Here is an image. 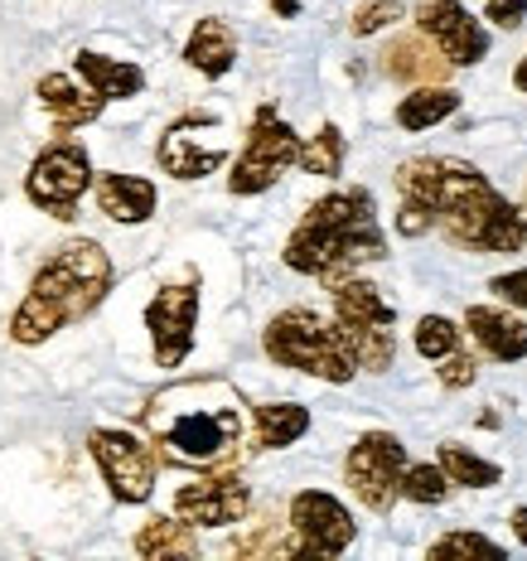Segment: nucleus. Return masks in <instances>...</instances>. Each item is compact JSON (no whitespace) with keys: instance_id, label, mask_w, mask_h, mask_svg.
Wrapping results in <instances>:
<instances>
[{"instance_id":"nucleus-14","label":"nucleus","mask_w":527,"mask_h":561,"mask_svg":"<svg viewBox=\"0 0 527 561\" xmlns=\"http://www.w3.org/2000/svg\"><path fill=\"white\" fill-rule=\"evenodd\" d=\"M252 508V489L242 484L238 474H208V479H194L174 494V513L194 528H232L242 523Z\"/></svg>"},{"instance_id":"nucleus-7","label":"nucleus","mask_w":527,"mask_h":561,"mask_svg":"<svg viewBox=\"0 0 527 561\" xmlns=\"http://www.w3.org/2000/svg\"><path fill=\"white\" fill-rule=\"evenodd\" d=\"M98 184V174H92V160L83 150V140L73 136H58L54 146H44L39 156H34V165L25 174V194L34 208H44L49 218L58 224H68V218H78V204H83V194Z\"/></svg>"},{"instance_id":"nucleus-19","label":"nucleus","mask_w":527,"mask_h":561,"mask_svg":"<svg viewBox=\"0 0 527 561\" xmlns=\"http://www.w3.org/2000/svg\"><path fill=\"white\" fill-rule=\"evenodd\" d=\"M156 204V184L140 180V174H98V208L112 224H146Z\"/></svg>"},{"instance_id":"nucleus-4","label":"nucleus","mask_w":527,"mask_h":561,"mask_svg":"<svg viewBox=\"0 0 527 561\" xmlns=\"http://www.w3.org/2000/svg\"><path fill=\"white\" fill-rule=\"evenodd\" d=\"M150 436L165 446V460L180 465H218L242 440V407L238 392L218 378L174 382L150 402Z\"/></svg>"},{"instance_id":"nucleus-34","label":"nucleus","mask_w":527,"mask_h":561,"mask_svg":"<svg viewBox=\"0 0 527 561\" xmlns=\"http://www.w3.org/2000/svg\"><path fill=\"white\" fill-rule=\"evenodd\" d=\"M508 528H513V537L527 547V504L523 508H513V518H508Z\"/></svg>"},{"instance_id":"nucleus-36","label":"nucleus","mask_w":527,"mask_h":561,"mask_svg":"<svg viewBox=\"0 0 527 561\" xmlns=\"http://www.w3.org/2000/svg\"><path fill=\"white\" fill-rule=\"evenodd\" d=\"M272 10H280V15H296L300 5H296V0H272Z\"/></svg>"},{"instance_id":"nucleus-3","label":"nucleus","mask_w":527,"mask_h":561,"mask_svg":"<svg viewBox=\"0 0 527 561\" xmlns=\"http://www.w3.org/2000/svg\"><path fill=\"white\" fill-rule=\"evenodd\" d=\"M112 276H116L112 256L102 252V242H92V238L64 242V248L34 272L25 300L10 314V339L34 348V344H44V339H54L58 330H68V324L88 320V314L107 300Z\"/></svg>"},{"instance_id":"nucleus-26","label":"nucleus","mask_w":527,"mask_h":561,"mask_svg":"<svg viewBox=\"0 0 527 561\" xmlns=\"http://www.w3.org/2000/svg\"><path fill=\"white\" fill-rule=\"evenodd\" d=\"M344 156H348L344 131H339L334 122H324L310 140H300V160H296V165L306 174H320V180H334V174L344 170Z\"/></svg>"},{"instance_id":"nucleus-10","label":"nucleus","mask_w":527,"mask_h":561,"mask_svg":"<svg viewBox=\"0 0 527 561\" xmlns=\"http://www.w3.org/2000/svg\"><path fill=\"white\" fill-rule=\"evenodd\" d=\"M88 450H92V460H98L102 479H107L112 499H122V504H146V499L156 494L160 446H146L131 431L98 426L88 436Z\"/></svg>"},{"instance_id":"nucleus-5","label":"nucleus","mask_w":527,"mask_h":561,"mask_svg":"<svg viewBox=\"0 0 527 561\" xmlns=\"http://www.w3.org/2000/svg\"><path fill=\"white\" fill-rule=\"evenodd\" d=\"M262 348L276 368L310 373L320 382H354V373H358V358H354L344 324L324 320V314H314L306 306L280 310L262 330Z\"/></svg>"},{"instance_id":"nucleus-17","label":"nucleus","mask_w":527,"mask_h":561,"mask_svg":"<svg viewBox=\"0 0 527 561\" xmlns=\"http://www.w3.org/2000/svg\"><path fill=\"white\" fill-rule=\"evenodd\" d=\"M450 58H445L426 34H397V39L382 49V73L397 78V83H445L450 78Z\"/></svg>"},{"instance_id":"nucleus-32","label":"nucleus","mask_w":527,"mask_h":561,"mask_svg":"<svg viewBox=\"0 0 527 561\" xmlns=\"http://www.w3.org/2000/svg\"><path fill=\"white\" fill-rule=\"evenodd\" d=\"M489 290L503 300V306H513V310H527V266H518V272H503L489 280Z\"/></svg>"},{"instance_id":"nucleus-22","label":"nucleus","mask_w":527,"mask_h":561,"mask_svg":"<svg viewBox=\"0 0 527 561\" xmlns=\"http://www.w3.org/2000/svg\"><path fill=\"white\" fill-rule=\"evenodd\" d=\"M310 431V407L300 402H262L252 407V440L256 450H286Z\"/></svg>"},{"instance_id":"nucleus-30","label":"nucleus","mask_w":527,"mask_h":561,"mask_svg":"<svg viewBox=\"0 0 527 561\" xmlns=\"http://www.w3.org/2000/svg\"><path fill=\"white\" fill-rule=\"evenodd\" d=\"M402 15H406V5H402V0H368V5H358V10H354V20H348V30H354L358 39H363V34H378V30H388L392 20H402Z\"/></svg>"},{"instance_id":"nucleus-1","label":"nucleus","mask_w":527,"mask_h":561,"mask_svg":"<svg viewBox=\"0 0 527 561\" xmlns=\"http://www.w3.org/2000/svg\"><path fill=\"white\" fill-rule=\"evenodd\" d=\"M397 194L436 214V228L465 252H523L527 208L508 204L484 170L455 156H416L397 165Z\"/></svg>"},{"instance_id":"nucleus-13","label":"nucleus","mask_w":527,"mask_h":561,"mask_svg":"<svg viewBox=\"0 0 527 561\" xmlns=\"http://www.w3.org/2000/svg\"><path fill=\"white\" fill-rule=\"evenodd\" d=\"M416 30L426 34L455 68H474L489 58V30L479 25L460 0H421L416 5Z\"/></svg>"},{"instance_id":"nucleus-2","label":"nucleus","mask_w":527,"mask_h":561,"mask_svg":"<svg viewBox=\"0 0 527 561\" xmlns=\"http://www.w3.org/2000/svg\"><path fill=\"white\" fill-rule=\"evenodd\" d=\"M286 266L300 276H348L368 262L388 256V238L378 224V204L368 190H334L324 198H314L306 208V218L296 224V232L286 238Z\"/></svg>"},{"instance_id":"nucleus-8","label":"nucleus","mask_w":527,"mask_h":561,"mask_svg":"<svg viewBox=\"0 0 527 561\" xmlns=\"http://www.w3.org/2000/svg\"><path fill=\"white\" fill-rule=\"evenodd\" d=\"M296 160H300L296 126H290L272 102H262L252 116V126H248V140H242L238 165L228 174V190L232 194H266Z\"/></svg>"},{"instance_id":"nucleus-18","label":"nucleus","mask_w":527,"mask_h":561,"mask_svg":"<svg viewBox=\"0 0 527 561\" xmlns=\"http://www.w3.org/2000/svg\"><path fill=\"white\" fill-rule=\"evenodd\" d=\"M39 102H44V112L58 122V131H73V126H88V122H98L102 107H107V98L102 92H92L88 83L78 88L68 73H44L39 78Z\"/></svg>"},{"instance_id":"nucleus-25","label":"nucleus","mask_w":527,"mask_h":561,"mask_svg":"<svg viewBox=\"0 0 527 561\" xmlns=\"http://www.w3.org/2000/svg\"><path fill=\"white\" fill-rule=\"evenodd\" d=\"M440 470L450 474V484H465V489H494L503 470L494 460H484V455H474L470 446H460V440H445V446L436 450Z\"/></svg>"},{"instance_id":"nucleus-23","label":"nucleus","mask_w":527,"mask_h":561,"mask_svg":"<svg viewBox=\"0 0 527 561\" xmlns=\"http://www.w3.org/2000/svg\"><path fill=\"white\" fill-rule=\"evenodd\" d=\"M455 112H460V92L445 83H421L397 102V126L402 131H431V126H440Z\"/></svg>"},{"instance_id":"nucleus-33","label":"nucleus","mask_w":527,"mask_h":561,"mask_svg":"<svg viewBox=\"0 0 527 561\" xmlns=\"http://www.w3.org/2000/svg\"><path fill=\"white\" fill-rule=\"evenodd\" d=\"M484 20H489V25H499V30H518L527 20V0H489Z\"/></svg>"},{"instance_id":"nucleus-12","label":"nucleus","mask_w":527,"mask_h":561,"mask_svg":"<svg viewBox=\"0 0 527 561\" xmlns=\"http://www.w3.org/2000/svg\"><path fill=\"white\" fill-rule=\"evenodd\" d=\"M286 518L300 542V557H344L358 537L354 513L339 504L334 494H324V489H300V494L290 499Z\"/></svg>"},{"instance_id":"nucleus-29","label":"nucleus","mask_w":527,"mask_h":561,"mask_svg":"<svg viewBox=\"0 0 527 561\" xmlns=\"http://www.w3.org/2000/svg\"><path fill=\"white\" fill-rule=\"evenodd\" d=\"M431 557H503V547L494 542V537H484V533H445L431 542Z\"/></svg>"},{"instance_id":"nucleus-37","label":"nucleus","mask_w":527,"mask_h":561,"mask_svg":"<svg viewBox=\"0 0 527 561\" xmlns=\"http://www.w3.org/2000/svg\"><path fill=\"white\" fill-rule=\"evenodd\" d=\"M523 204H527V194H523Z\"/></svg>"},{"instance_id":"nucleus-15","label":"nucleus","mask_w":527,"mask_h":561,"mask_svg":"<svg viewBox=\"0 0 527 561\" xmlns=\"http://www.w3.org/2000/svg\"><path fill=\"white\" fill-rule=\"evenodd\" d=\"M214 122L218 116H208V112L180 116V122H174L170 131L160 136V146H156L160 170L174 174V180H204V174H214L222 160H228V150H222L218 140H198V131L214 126Z\"/></svg>"},{"instance_id":"nucleus-31","label":"nucleus","mask_w":527,"mask_h":561,"mask_svg":"<svg viewBox=\"0 0 527 561\" xmlns=\"http://www.w3.org/2000/svg\"><path fill=\"white\" fill-rule=\"evenodd\" d=\"M474 378H479V358H474V354L455 348V354H445V358H440V388L460 392V388H470Z\"/></svg>"},{"instance_id":"nucleus-11","label":"nucleus","mask_w":527,"mask_h":561,"mask_svg":"<svg viewBox=\"0 0 527 561\" xmlns=\"http://www.w3.org/2000/svg\"><path fill=\"white\" fill-rule=\"evenodd\" d=\"M198 280H174V286H160L146 306V330L150 344H156V364L160 368H180L184 358L194 354V330H198Z\"/></svg>"},{"instance_id":"nucleus-21","label":"nucleus","mask_w":527,"mask_h":561,"mask_svg":"<svg viewBox=\"0 0 527 561\" xmlns=\"http://www.w3.org/2000/svg\"><path fill=\"white\" fill-rule=\"evenodd\" d=\"M73 64H78V78H83L92 92H102L107 102H116V98H140V92H146V73H140L136 64H126V58H107V54H98V49H83Z\"/></svg>"},{"instance_id":"nucleus-20","label":"nucleus","mask_w":527,"mask_h":561,"mask_svg":"<svg viewBox=\"0 0 527 561\" xmlns=\"http://www.w3.org/2000/svg\"><path fill=\"white\" fill-rule=\"evenodd\" d=\"M184 64H190L194 73H204V78L232 73V64H238V34H232L228 20H218V15L198 20L190 44H184Z\"/></svg>"},{"instance_id":"nucleus-35","label":"nucleus","mask_w":527,"mask_h":561,"mask_svg":"<svg viewBox=\"0 0 527 561\" xmlns=\"http://www.w3.org/2000/svg\"><path fill=\"white\" fill-rule=\"evenodd\" d=\"M513 88H518V92H527V54L518 58V68H513Z\"/></svg>"},{"instance_id":"nucleus-28","label":"nucleus","mask_w":527,"mask_h":561,"mask_svg":"<svg viewBox=\"0 0 527 561\" xmlns=\"http://www.w3.org/2000/svg\"><path fill=\"white\" fill-rule=\"evenodd\" d=\"M450 494V474L436 465H406L402 474V499H412V504H440V499Z\"/></svg>"},{"instance_id":"nucleus-27","label":"nucleus","mask_w":527,"mask_h":561,"mask_svg":"<svg viewBox=\"0 0 527 561\" xmlns=\"http://www.w3.org/2000/svg\"><path fill=\"white\" fill-rule=\"evenodd\" d=\"M416 354L421 358H431V364H440L445 354H455L460 348V339H465V330L455 320H445V314H421L416 320Z\"/></svg>"},{"instance_id":"nucleus-6","label":"nucleus","mask_w":527,"mask_h":561,"mask_svg":"<svg viewBox=\"0 0 527 561\" xmlns=\"http://www.w3.org/2000/svg\"><path fill=\"white\" fill-rule=\"evenodd\" d=\"M330 286V300H334V320L344 324L348 344H354V358L363 373H388L392 358H397V310L392 300L382 296L373 280H363L358 272L348 276H334L324 280Z\"/></svg>"},{"instance_id":"nucleus-16","label":"nucleus","mask_w":527,"mask_h":561,"mask_svg":"<svg viewBox=\"0 0 527 561\" xmlns=\"http://www.w3.org/2000/svg\"><path fill=\"white\" fill-rule=\"evenodd\" d=\"M465 330L479 344V354H489L494 364H523L527 358V320L499 306H470L465 310Z\"/></svg>"},{"instance_id":"nucleus-24","label":"nucleus","mask_w":527,"mask_h":561,"mask_svg":"<svg viewBox=\"0 0 527 561\" xmlns=\"http://www.w3.org/2000/svg\"><path fill=\"white\" fill-rule=\"evenodd\" d=\"M136 552L150 561H165V557H198V537L194 523H184L180 513L174 518H150L146 528L136 533Z\"/></svg>"},{"instance_id":"nucleus-9","label":"nucleus","mask_w":527,"mask_h":561,"mask_svg":"<svg viewBox=\"0 0 527 561\" xmlns=\"http://www.w3.org/2000/svg\"><path fill=\"white\" fill-rule=\"evenodd\" d=\"M406 446L392 431H363L344 455V484L354 489V499L373 513H392L402 499V474H406Z\"/></svg>"}]
</instances>
